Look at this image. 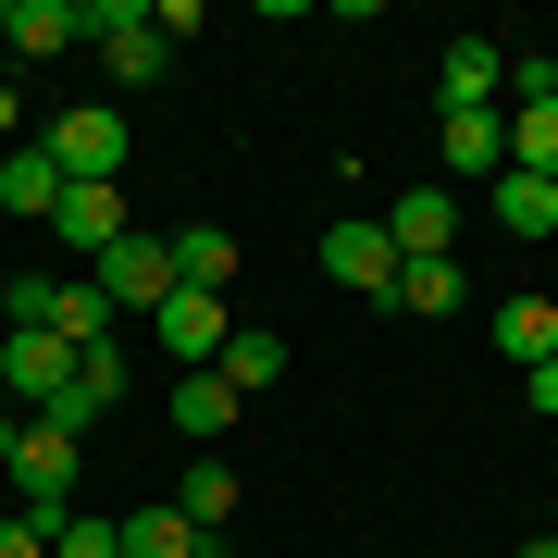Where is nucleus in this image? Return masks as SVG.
<instances>
[{
  "label": "nucleus",
  "mask_w": 558,
  "mask_h": 558,
  "mask_svg": "<svg viewBox=\"0 0 558 558\" xmlns=\"http://www.w3.org/2000/svg\"><path fill=\"white\" fill-rule=\"evenodd\" d=\"M38 149L62 161V186H112V174H124V112H112V100H75Z\"/></svg>",
  "instance_id": "obj_1"
},
{
  "label": "nucleus",
  "mask_w": 558,
  "mask_h": 558,
  "mask_svg": "<svg viewBox=\"0 0 558 558\" xmlns=\"http://www.w3.org/2000/svg\"><path fill=\"white\" fill-rule=\"evenodd\" d=\"M62 385H75V348L50 336V323H13V336H0V398H13L25 422H38Z\"/></svg>",
  "instance_id": "obj_2"
},
{
  "label": "nucleus",
  "mask_w": 558,
  "mask_h": 558,
  "mask_svg": "<svg viewBox=\"0 0 558 558\" xmlns=\"http://www.w3.org/2000/svg\"><path fill=\"white\" fill-rule=\"evenodd\" d=\"M87 286H100V299H112V323L124 311H161V299H174V248H161V236H124V248H100V260H87Z\"/></svg>",
  "instance_id": "obj_3"
},
{
  "label": "nucleus",
  "mask_w": 558,
  "mask_h": 558,
  "mask_svg": "<svg viewBox=\"0 0 558 558\" xmlns=\"http://www.w3.org/2000/svg\"><path fill=\"white\" fill-rule=\"evenodd\" d=\"M87 38H100V62H112V87H149L161 62V25H149V0H87Z\"/></svg>",
  "instance_id": "obj_4"
},
{
  "label": "nucleus",
  "mask_w": 558,
  "mask_h": 558,
  "mask_svg": "<svg viewBox=\"0 0 558 558\" xmlns=\"http://www.w3.org/2000/svg\"><path fill=\"white\" fill-rule=\"evenodd\" d=\"M13 509H75V435H50V422H25L13 435Z\"/></svg>",
  "instance_id": "obj_5"
},
{
  "label": "nucleus",
  "mask_w": 558,
  "mask_h": 558,
  "mask_svg": "<svg viewBox=\"0 0 558 558\" xmlns=\"http://www.w3.org/2000/svg\"><path fill=\"white\" fill-rule=\"evenodd\" d=\"M149 336L174 348L186 373H211V360H223V336H236V311H223V299H199V286H174V299L149 311Z\"/></svg>",
  "instance_id": "obj_6"
},
{
  "label": "nucleus",
  "mask_w": 558,
  "mask_h": 558,
  "mask_svg": "<svg viewBox=\"0 0 558 558\" xmlns=\"http://www.w3.org/2000/svg\"><path fill=\"white\" fill-rule=\"evenodd\" d=\"M435 161H447L459 186H497L509 174V124L497 112H435Z\"/></svg>",
  "instance_id": "obj_7"
},
{
  "label": "nucleus",
  "mask_w": 558,
  "mask_h": 558,
  "mask_svg": "<svg viewBox=\"0 0 558 558\" xmlns=\"http://www.w3.org/2000/svg\"><path fill=\"white\" fill-rule=\"evenodd\" d=\"M385 236H398V260H459V199L447 186H398Z\"/></svg>",
  "instance_id": "obj_8"
},
{
  "label": "nucleus",
  "mask_w": 558,
  "mask_h": 558,
  "mask_svg": "<svg viewBox=\"0 0 558 558\" xmlns=\"http://www.w3.org/2000/svg\"><path fill=\"white\" fill-rule=\"evenodd\" d=\"M323 274L360 286V299H398V236H385V223H336V236H323Z\"/></svg>",
  "instance_id": "obj_9"
},
{
  "label": "nucleus",
  "mask_w": 558,
  "mask_h": 558,
  "mask_svg": "<svg viewBox=\"0 0 558 558\" xmlns=\"http://www.w3.org/2000/svg\"><path fill=\"white\" fill-rule=\"evenodd\" d=\"M497 75H509L497 38H447V62H435V112H497Z\"/></svg>",
  "instance_id": "obj_10"
},
{
  "label": "nucleus",
  "mask_w": 558,
  "mask_h": 558,
  "mask_svg": "<svg viewBox=\"0 0 558 558\" xmlns=\"http://www.w3.org/2000/svg\"><path fill=\"white\" fill-rule=\"evenodd\" d=\"M50 236L75 248V260H100V248H124V236H137V223H124V199H112V186H62Z\"/></svg>",
  "instance_id": "obj_11"
},
{
  "label": "nucleus",
  "mask_w": 558,
  "mask_h": 558,
  "mask_svg": "<svg viewBox=\"0 0 558 558\" xmlns=\"http://www.w3.org/2000/svg\"><path fill=\"white\" fill-rule=\"evenodd\" d=\"M112 534H124V558H223V534H199L174 497H161V509H124Z\"/></svg>",
  "instance_id": "obj_12"
},
{
  "label": "nucleus",
  "mask_w": 558,
  "mask_h": 558,
  "mask_svg": "<svg viewBox=\"0 0 558 558\" xmlns=\"http://www.w3.org/2000/svg\"><path fill=\"white\" fill-rule=\"evenodd\" d=\"M75 38H87V0H13V25H0V50H25V62H50Z\"/></svg>",
  "instance_id": "obj_13"
},
{
  "label": "nucleus",
  "mask_w": 558,
  "mask_h": 558,
  "mask_svg": "<svg viewBox=\"0 0 558 558\" xmlns=\"http://www.w3.org/2000/svg\"><path fill=\"white\" fill-rule=\"evenodd\" d=\"M0 211H25V223H50L62 211V161L25 137V149H0Z\"/></svg>",
  "instance_id": "obj_14"
},
{
  "label": "nucleus",
  "mask_w": 558,
  "mask_h": 558,
  "mask_svg": "<svg viewBox=\"0 0 558 558\" xmlns=\"http://www.w3.org/2000/svg\"><path fill=\"white\" fill-rule=\"evenodd\" d=\"M161 248H174V286H199V299L236 286V236H223V223H186V236H161Z\"/></svg>",
  "instance_id": "obj_15"
},
{
  "label": "nucleus",
  "mask_w": 558,
  "mask_h": 558,
  "mask_svg": "<svg viewBox=\"0 0 558 558\" xmlns=\"http://www.w3.org/2000/svg\"><path fill=\"white\" fill-rule=\"evenodd\" d=\"M497 360H558V299H497Z\"/></svg>",
  "instance_id": "obj_16"
},
{
  "label": "nucleus",
  "mask_w": 558,
  "mask_h": 558,
  "mask_svg": "<svg viewBox=\"0 0 558 558\" xmlns=\"http://www.w3.org/2000/svg\"><path fill=\"white\" fill-rule=\"evenodd\" d=\"M50 336L75 348V360H100L112 348V299H100V286H50Z\"/></svg>",
  "instance_id": "obj_17"
},
{
  "label": "nucleus",
  "mask_w": 558,
  "mask_h": 558,
  "mask_svg": "<svg viewBox=\"0 0 558 558\" xmlns=\"http://www.w3.org/2000/svg\"><path fill=\"white\" fill-rule=\"evenodd\" d=\"M223 385H236V398H260V385H286V336H260V323H236V336H223V360H211Z\"/></svg>",
  "instance_id": "obj_18"
},
{
  "label": "nucleus",
  "mask_w": 558,
  "mask_h": 558,
  "mask_svg": "<svg viewBox=\"0 0 558 558\" xmlns=\"http://www.w3.org/2000/svg\"><path fill=\"white\" fill-rule=\"evenodd\" d=\"M236 410H248V398H236L223 373H186V385H174V435H236Z\"/></svg>",
  "instance_id": "obj_19"
},
{
  "label": "nucleus",
  "mask_w": 558,
  "mask_h": 558,
  "mask_svg": "<svg viewBox=\"0 0 558 558\" xmlns=\"http://www.w3.org/2000/svg\"><path fill=\"white\" fill-rule=\"evenodd\" d=\"M509 174H546L558 186V100H521L509 112Z\"/></svg>",
  "instance_id": "obj_20"
},
{
  "label": "nucleus",
  "mask_w": 558,
  "mask_h": 558,
  "mask_svg": "<svg viewBox=\"0 0 558 558\" xmlns=\"http://www.w3.org/2000/svg\"><path fill=\"white\" fill-rule=\"evenodd\" d=\"M174 509L199 521V534H223V521H236V472H223V459H186V484H174Z\"/></svg>",
  "instance_id": "obj_21"
},
{
  "label": "nucleus",
  "mask_w": 558,
  "mask_h": 558,
  "mask_svg": "<svg viewBox=\"0 0 558 558\" xmlns=\"http://www.w3.org/2000/svg\"><path fill=\"white\" fill-rule=\"evenodd\" d=\"M472 286H459V260H398V311H422V323H447Z\"/></svg>",
  "instance_id": "obj_22"
},
{
  "label": "nucleus",
  "mask_w": 558,
  "mask_h": 558,
  "mask_svg": "<svg viewBox=\"0 0 558 558\" xmlns=\"http://www.w3.org/2000/svg\"><path fill=\"white\" fill-rule=\"evenodd\" d=\"M497 223L509 236H558V186L546 174H497Z\"/></svg>",
  "instance_id": "obj_23"
},
{
  "label": "nucleus",
  "mask_w": 558,
  "mask_h": 558,
  "mask_svg": "<svg viewBox=\"0 0 558 558\" xmlns=\"http://www.w3.org/2000/svg\"><path fill=\"white\" fill-rule=\"evenodd\" d=\"M50 558H124V534L87 521V509H62V521H50Z\"/></svg>",
  "instance_id": "obj_24"
},
{
  "label": "nucleus",
  "mask_w": 558,
  "mask_h": 558,
  "mask_svg": "<svg viewBox=\"0 0 558 558\" xmlns=\"http://www.w3.org/2000/svg\"><path fill=\"white\" fill-rule=\"evenodd\" d=\"M50 521L62 509H13V521H0V558H50Z\"/></svg>",
  "instance_id": "obj_25"
},
{
  "label": "nucleus",
  "mask_w": 558,
  "mask_h": 558,
  "mask_svg": "<svg viewBox=\"0 0 558 558\" xmlns=\"http://www.w3.org/2000/svg\"><path fill=\"white\" fill-rule=\"evenodd\" d=\"M0 323H50V274H13V286H0Z\"/></svg>",
  "instance_id": "obj_26"
},
{
  "label": "nucleus",
  "mask_w": 558,
  "mask_h": 558,
  "mask_svg": "<svg viewBox=\"0 0 558 558\" xmlns=\"http://www.w3.org/2000/svg\"><path fill=\"white\" fill-rule=\"evenodd\" d=\"M509 87H521V100H558V62L546 50H509Z\"/></svg>",
  "instance_id": "obj_27"
},
{
  "label": "nucleus",
  "mask_w": 558,
  "mask_h": 558,
  "mask_svg": "<svg viewBox=\"0 0 558 558\" xmlns=\"http://www.w3.org/2000/svg\"><path fill=\"white\" fill-rule=\"evenodd\" d=\"M521 398H534V410L558 422V360H534V373H521Z\"/></svg>",
  "instance_id": "obj_28"
},
{
  "label": "nucleus",
  "mask_w": 558,
  "mask_h": 558,
  "mask_svg": "<svg viewBox=\"0 0 558 558\" xmlns=\"http://www.w3.org/2000/svg\"><path fill=\"white\" fill-rule=\"evenodd\" d=\"M0 149H25V112H13V87H0Z\"/></svg>",
  "instance_id": "obj_29"
},
{
  "label": "nucleus",
  "mask_w": 558,
  "mask_h": 558,
  "mask_svg": "<svg viewBox=\"0 0 558 558\" xmlns=\"http://www.w3.org/2000/svg\"><path fill=\"white\" fill-rule=\"evenodd\" d=\"M521 558H558V534H534V546H521Z\"/></svg>",
  "instance_id": "obj_30"
},
{
  "label": "nucleus",
  "mask_w": 558,
  "mask_h": 558,
  "mask_svg": "<svg viewBox=\"0 0 558 558\" xmlns=\"http://www.w3.org/2000/svg\"><path fill=\"white\" fill-rule=\"evenodd\" d=\"M0 521H13V484H0Z\"/></svg>",
  "instance_id": "obj_31"
},
{
  "label": "nucleus",
  "mask_w": 558,
  "mask_h": 558,
  "mask_svg": "<svg viewBox=\"0 0 558 558\" xmlns=\"http://www.w3.org/2000/svg\"><path fill=\"white\" fill-rule=\"evenodd\" d=\"M0 25H13V13H0Z\"/></svg>",
  "instance_id": "obj_32"
}]
</instances>
